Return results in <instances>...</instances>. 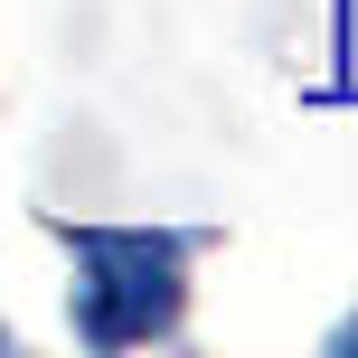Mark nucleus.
I'll list each match as a JSON object with an SVG mask.
<instances>
[{
    "label": "nucleus",
    "instance_id": "nucleus-1",
    "mask_svg": "<svg viewBox=\"0 0 358 358\" xmlns=\"http://www.w3.org/2000/svg\"><path fill=\"white\" fill-rule=\"evenodd\" d=\"M76 255V330L94 349L170 340L189 302V236L170 227H66Z\"/></svg>",
    "mask_w": 358,
    "mask_h": 358
}]
</instances>
